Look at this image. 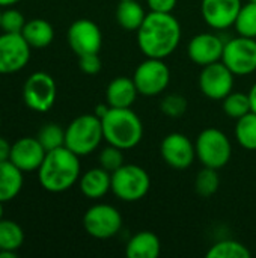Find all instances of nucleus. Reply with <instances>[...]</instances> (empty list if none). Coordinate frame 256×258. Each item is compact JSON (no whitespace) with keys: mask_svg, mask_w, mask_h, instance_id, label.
Returning <instances> with one entry per match:
<instances>
[{"mask_svg":"<svg viewBox=\"0 0 256 258\" xmlns=\"http://www.w3.org/2000/svg\"><path fill=\"white\" fill-rule=\"evenodd\" d=\"M136 35L137 45L145 57L166 59L178 48L183 29L174 14L149 11Z\"/></svg>","mask_w":256,"mask_h":258,"instance_id":"nucleus-1","label":"nucleus"},{"mask_svg":"<svg viewBox=\"0 0 256 258\" xmlns=\"http://www.w3.org/2000/svg\"><path fill=\"white\" fill-rule=\"evenodd\" d=\"M80 171L78 156L66 147H60L47 151L38 169V180L47 192L60 194L71 189L78 181Z\"/></svg>","mask_w":256,"mask_h":258,"instance_id":"nucleus-2","label":"nucleus"},{"mask_svg":"<svg viewBox=\"0 0 256 258\" xmlns=\"http://www.w3.org/2000/svg\"><path fill=\"white\" fill-rule=\"evenodd\" d=\"M101 124L104 141L124 151L137 147L143 138V122L131 107H110Z\"/></svg>","mask_w":256,"mask_h":258,"instance_id":"nucleus-3","label":"nucleus"},{"mask_svg":"<svg viewBox=\"0 0 256 258\" xmlns=\"http://www.w3.org/2000/svg\"><path fill=\"white\" fill-rule=\"evenodd\" d=\"M103 141L101 118L95 113L80 115L65 128V147L78 157L94 153Z\"/></svg>","mask_w":256,"mask_h":258,"instance_id":"nucleus-4","label":"nucleus"},{"mask_svg":"<svg viewBox=\"0 0 256 258\" xmlns=\"http://www.w3.org/2000/svg\"><path fill=\"white\" fill-rule=\"evenodd\" d=\"M151 189V177L148 171L139 165L124 163L112 172L110 192L124 203H136L143 200Z\"/></svg>","mask_w":256,"mask_h":258,"instance_id":"nucleus-5","label":"nucleus"},{"mask_svg":"<svg viewBox=\"0 0 256 258\" xmlns=\"http://www.w3.org/2000/svg\"><path fill=\"white\" fill-rule=\"evenodd\" d=\"M196 159L202 166L222 169L225 168L232 156V145L228 135L216 127H208L202 130L195 142Z\"/></svg>","mask_w":256,"mask_h":258,"instance_id":"nucleus-6","label":"nucleus"},{"mask_svg":"<svg viewBox=\"0 0 256 258\" xmlns=\"http://www.w3.org/2000/svg\"><path fill=\"white\" fill-rule=\"evenodd\" d=\"M124 225L121 212L110 204H95L89 207L83 216V227L86 233L98 240L115 237Z\"/></svg>","mask_w":256,"mask_h":258,"instance_id":"nucleus-7","label":"nucleus"},{"mask_svg":"<svg viewBox=\"0 0 256 258\" xmlns=\"http://www.w3.org/2000/svg\"><path fill=\"white\" fill-rule=\"evenodd\" d=\"M133 80L140 95L155 97L167 89L170 83V70L164 59L146 57L134 70Z\"/></svg>","mask_w":256,"mask_h":258,"instance_id":"nucleus-8","label":"nucleus"},{"mask_svg":"<svg viewBox=\"0 0 256 258\" xmlns=\"http://www.w3.org/2000/svg\"><path fill=\"white\" fill-rule=\"evenodd\" d=\"M222 62L235 76H250L256 71V39L235 36L225 42Z\"/></svg>","mask_w":256,"mask_h":258,"instance_id":"nucleus-9","label":"nucleus"},{"mask_svg":"<svg viewBox=\"0 0 256 258\" xmlns=\"http://www.w3.org/2000/svg\"><path fill=\"white\" fill-rule=\"evenodd\" d=\"M56 95H57L56 82L50 74L44 71L33 73L26 80L23 88V97L26 106L39 113H44L54 106Z\"/></svg>","mask_w":256,"mask_h":258,"instance_id":"nucleus-10","label":"nucleus"},{"mask_svg":"<svg viewBox=\"0 0 256 258\" xmlns=\"http://www.w3.org/2000/svg\"><path fill=\"white\" fill-rule=\"evenodd\" d=\"M235 74L222 62H214L202 67L199 74V89L201 92L214 101H222L226 95L234 91Z\"/></svg>","mask_w":256,"mask_h":258,"instance_id":"nucleus-11","label":"nucleus"},{"mask_svg":"<svg viewBox=\"0 0 256 258\" xmlns=\"http://www.w3.org/2000/svg\"><path fill=\"white\" fill-rule=\"evenodd\" d=\"M160 154L164 163L174 169H187L196 159L195 144L180 132L169 133L160 144Z\"/></svg>","mask_w":256,"mask_h":258,"instance_id":"nucleus-12","label":"nucleus"},{"mask_svg":"<svg viewBox=\"0 0 256 258\" xmlns=\"http://www.w3.org/2000/svg\"><path fill=\"white\" fill-rule=\"evenodd\" d=\"M30 45L21 33L0 35V74H11L23 70L30 59Z\"/></svg>","mask_w":256,"mask_h":258,"instance_id":"nucleus-13","label":"nucleus"},{"mask_svg":"<svg viewBox=\"0 0 256 258\" xmlns=\"http://www.w3.org/2000/svg\"><path fill=\"white\" fill-rule=\"evenodd\" d=\"M68 44L77 56L100 53L103 45V33L92 20L80 18L68 29Z\"/></svg>","mask_w":256,"mask_h":258,"instance_id":"nucleus-14","label":"nucleus"},{"mask_svg":"<svg viewBox=\"0 0 256 258\" xmlns=\"http://www.w3.org/2000/svg\"><path fill=\"white\" fill-rule=\"evenodd\" d=\"M225 41L211 32H202L195 35L187 44V56L196 65L205 67L222 60Z\"/></svg>","mask_w":256,"mask_h":258,"instance_id":"nucleus-15","label":"nucleus"},{"mask_svg":"<svg viewBox=\"0 0 256 258\" xmlns=\"http://www.w3.org/2000/svg\"><path fill=\"white\" fill-rule=\"evenodd\" d=\"M241 6V0H202L201 14L210 27L223 30L235 24Z\"/></svg>","mask_w":256,"mask_h":258,"instance_id":"nucleus-16","label":"nucleus"},{"mask_svg":"<svg viewBox=\"0 0 256 258\" xmlns=\"http://www.w3.org/2000/svg\"><path fill=\"white\" fill-rule=\"evenodd\" d=\"M45 154L47 151L38 138H21L12 144L9 160L23 172H32L39 169Z\"/></svg>","mask_w":256,"mask_h":258,"instance_id":"nucleus-17","label":"nucleus"},{"mask_svg":"<svg viewBox=\"0 0 256 258\" xmlns=\"http://www.w3.org/2000/svg\"><path fill=\"white\" fill-rule=\"evenodd\" d=\"M139 91L133 77H115L106 89V103L110 107H131L136 103Z\"/></svg>","mask_w":256,"mask_h":258,"instance_id":"nucleus-18","label":"nucleus"},{"mask_svg":"<svg viewBox=\"0 0 256 258\" xmlns=\"http://www.w3.org/2000/svg\"><path fill=\"white\" fill-rule=\"evenodd\" d=\"M80 192L89 200H101L112 189V174L104 168H92L78 178Z\"/></svg>","mask_w":256,"mask_h":258,"instance_id":"nucleus-19","label":"nucleus"},{"mask_svg":"<svg viewBox=\"0 0 256 258\" xmlns=\"http://www.w3.org/2000/svg\"><path fill=\"white\" fill-rule=\"evenodd\" d=\"M161 252V242L152 231L136 233L125 246L128 258H155Z\"/></svg>","mask_w":256,"mask_h":258,"instance_id":"nucleus-20","label":"nucleus"},{"mask_svg":"<svg viewBox=\"0 0 256 258\" xmlns=\"http://www.w3.org/2000/svg\"><path fill=\"white\" fill-rule=\"evenodd\" d=\"M23 187V171L11 160L0 162V203L14 200Z\"/></svg>","mask_w":256,"mask_h":258,"instance_id":"nucleus-21","label":"nucleus"},{"mask_svg":"<svg viewBox=\"0 0 256 258\" xmlns=\"http://www.w3.org/2000/svg\"><path fill=\"white\" fill-rule=\"evenodd\" d=\"M146 12L139 0H121L116 6V21L127 32H137Z\"/></svg>","mask_w":256,"mask_h":258,"instance_id":"nucleus-22","label":"nucleus"},{"mask_svg":"<svg viewBox=\"0 0 256 258\" xmlns=\"http://www.w3.org/2000/svg\"><path fill=\"white\" fill-rule=\"evenodd\" d=\"M21 35L32 48H44L53 42L54 29L48 21L42 18H33L26 21Z\"/></svg>","mask_w":256,"mask_h":258,"instance_id":"nucleus-23","label":"nucleus"},{"mask_svg":"<svg viewBox=\"0 0 256 258\" xmlns=\"http://www.w3.org/2000/svg\"><path fill=\"white\" fill-rule=\"evenodd\" d=\"M235 139L244 150L256 151V113L249 112L247 115L237 119Z\"/></svg>","mask_w":256,"mask_h":258,"instance_id":"nucleus-24","label":"nucleus"},{"mask_svg":"<svg viewBox=\"0 0 256 258\" xmlns=\"http://www.w3.org/2000/svg\"><path fill=\"white\" fill-rule=\"evenodd\" d=\"M250 255L252 252L246 245L232 239L220 240L207 251L208 258H249Z\"/></svg>","mask_w":256,"mask_h":258,"instance_id":"nucleus-25","label":"nucleus"},{"mask_svg":"<svg viewBox=\"0 0 256 258\" xmlns=\"http://www.w3.org/2000/svg\"><path fill=\"white\" fill-rule=\"evenodd\" d=\"M24 242L21 227L8 219H0V251H18Z\"/></svg>","mask_w":256,"mask_h":258,"instance_id":"nucleus-26","label":"nucleus"},{"mask_svg":"<svg viewBox=\"0 0 256 258\" xmlns=\"http://www.w3.org/2000/svg\"><path fill=\"white\" fill-rule=\"evenodd\" d=\"M222 107L223 112L228 118L232 119H240L241 116L247 115L249 112H252V106H250V98L249 94L244 92H235L232 91L229 95H226L222 100Z\"/></svg>","mask_w":256,"mask_h":258,"instance_id":"nucleus-27","label":"nucleus"},{"mask_svg":"<svg viewBox=\"0 0 256 258\" xmlns=\"http://www.w3.org/2000/svg\"><path fill=\"white\" fill-rule=\"evenodd\" d=\"M219 186H220L219 169L204 166L195 178V190L202 198L213 197L219 190Z\"/></svg>","mask_w":256,"mask_h":258,"instance_id":"nucleus-28","label":"nucleus"},{"mask_svg":"<svg viewBox=\"0 0 256 258\" xmlns=\"http://www.w3.org/2000/svg\"><path fill=\"white\" fill-rule=\"evenodd\" d=\"M234 27L238 35L256 39V3L247 2L241 6Z\"/></svg>","mask_w":256,"mask_h":258,"instance_id":"nucleus-29","label":"nucleus"},{"mask_svg":"<svg viewBox=\"0 0 256 258\" xmlns=\"http://www.w3.org/2000/svg\"><path fill=\"white\" fill-rule=\"evenodd\" d=\"M36 138L45 151H51V150L65 147V130L59 124H54V122L45 124L38 132Z\"/></svg>","mask_w":256,"mask_h":258,"instance_id":"nucleus-30","label":"nucleus"},{"mask_svg":"<svg viewBox=\"0 0 256 258\" xmlns=\"http://www.w3.org/2000/svg\"><path fill=\"white\" fill-rule=\"evenodd\" d=\"M124 150L115 147V145H110L107 144L106 148L101 150L100 156H98V162H100V166L104 168L106 171H109L110 174L115 172L116 169H119L125 162H124Z\"/></svg>","mask_w":256,"mask_h":258,"instance_id":"nucleus-31","label":"nucleus"},{"mask_svg":"<svg viewBox=\"0 0 256 258\" xmlns=\"http://www.w3.org/2000/svg\"><path fill=\"white\" fill-rule=\"evenodd\" d=\"M160 110L169 118H180L187 110V98L180 94H169L161 100Z\"/></svg>","mask_w":256,"mask_h":258,"instance_id":"nucleus-32","label":"nucleus"},{"mask_svg":"<svg viewBox=\"0 0 256 258\" xmlns=\"http://www.w3.org/2000/svg\"><path fill=\"white\" fill-rule=\"evenodd\" d=\"M26 20L23 14L17 9H8L2 12L0 18V29L6 33H21L24 29Z\"/></svg>","mask_w":256,"mask_h":258,"instance_id":"nucleus-33","label":"nucleus"},{"mask_svg":"<svg viewBox=\"0 0 256 258\" xmlns=\"http://www.w3.org/2000/svg\"><path fill=\"white\" fill-rule=\"evenodd\" d=\"M78 67L84 74L94 76V74H98L101 71L103 63H101L98 53H89V54L78 56Z\"/></svg>","mask_w":256,"mask_h":258,"instance_id":"nucleus-34","label":"nucleus"},{"mask_svg":"<svg viewBox=\"0 0 256 258\" xmlns=\"http://www.w3.org/2000/svg\"><path fill=\"white\" fill-rule=\"evenodd\" d=\"M149 11L152 12H164V14H172L174 9L177 8L178 0H146Z\"/></svg>","mask_w":256,"mask_h":258,"instance_id":"nucleus-35","label":"nucleus"},{"mask_svg":"<svg viewBox=\"0 0 256 258\" xmlns=\"http://www.w3.org/2000/svg\"><path fill=\"white\" fill-rule=\"evenodd\" d=\"M11 150H12V145L0 136V162H6L9 160L11 157Z\"/></svg>","mask_w":256,"mask_h":258,"instance_id":"nucleus-36","label":"nucleus"},{"mask_svg":"<svg viewBox=\"0 0 256 258\" xmlns=\"http://www.w3.org/2000/svg\"><path fill=\"white\" fill-rule=\"evenodd\" d=\"M249 94V98H250V106H252V112L256 113V82L252 85L250 91L247 92Z\"/></svg>","mask_w":256,"mask_h":258,"instance_id":"nucleus-37","label":"nucleus"},{"mask_svg":"<svg viewBox=\"0 0 256 258\" xmlns=\"http://www.w3.org/2000/svg\"><path fill=\"white\" fill-rule=\"evenodd\" d=\"M17 251H0V258H15Z\"/></svg>","mask_w":256,"mask_h":258,"instance_id":"nucleus-38","label":"nucleus"},{"mask_svg":"<svg viewBox=\"0 0 256 258\" xmlns=\"http://www.w3.org/2000/svg\"><path fill=\"white\" fill-rule=\"evenodd\" d=\"M17 2L20 0H0V6H11V5H15Z\"/></svg>","mask_w":256,"mask_h":258,"instance_id":"nucleus-39","label":"nucleus"},{"mask_svg":"<svg viewBox=\"0 0 256 258\" xmlns=\"http://www.w3.org/2000/svg\"><path fill=\"white\" fill-rule=\"evenodd\" d=\"M0 219H3V203H0Z\"/></svg>","mask_w":256,"mask_h":258,"instance_id":"nucleus-40","label":"nucleus"},{"mask_svg":"<svg viewBox=\"0 0 256 258\" xmlns=\"http://www.w3.org/2000/svg\"><path fill=\"white\" fill-rule=\"evenodd\" d=\"M247 2H252V3H256V0H247Z\"/></svg>","mask_w":256,"mask_h":258,"instance_id":"nucleus-41","label":"nucleus"},{"mask_svg":"<svg viewBox=\"0 0 256 258\" xmlns=\"http://www.w3.org/2000/svg\"><path fill=\"white\" fill-rule=\"evenodd\" d=\"M0 18H2V11H0Z\"/></svg>","mask_w":256,"mask_h":258,"instance_id":"nucleus-42","label":"nucleus"}]
</instances>
